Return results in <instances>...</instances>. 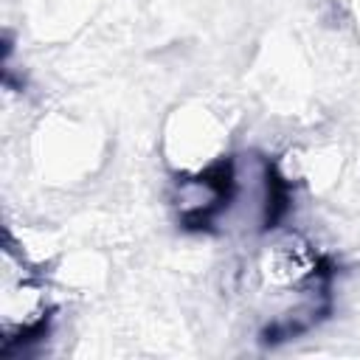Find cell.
<instances>
[{"label": "cell", "instance_id": "cell-1", "mask_svg": "<svg viewBox=\"0 0 360 360\" xmlns=\"http://www.w3.org/2000/svg\"><path fill=\"white\" fill-rule=\"evenodd\" d=\"M233 200H236V163L233 158H219L194 177L180 180L177 219L186 231H211Z\"/></svg>", "mask_w": 360, "mask_h": 360}]
</instances>
